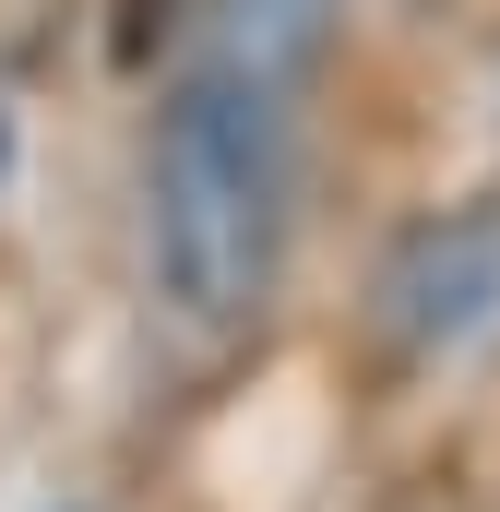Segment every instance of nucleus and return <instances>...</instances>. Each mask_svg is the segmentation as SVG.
I'll return each instance as SVG.
<instances>
[{"label":"nucleus","instance_id":"nucleus-1","mask_svg":"<svg viewBox=\"0 0 500 512\" xmlns=\"http://www.w3.org/2000/svg\"><path fill=\"white\" fill-rule=\"evenodd\" d=\"M286 191H298V84L191 48L155 108V203H143L155 286L191 334H239L274 298Z\"/></svg>","mask_w":500,"mask_h":512},{"label":"nucleus","instance_id":"nucleus-2","mask_svg":"<svg viewBox=\"0 0 500 512\" xmlns=\"http://www.w3.org/2000/svg\"><path fill=\"white\" fill-rule=\"evenodd\" d=\"M381 298H393V334H405V346H453L465 322H489V298H500V227L489 215L417 227L405 262L381 274Z\"/></svg>","mask_w":500,"mask_h":512},{"label":"nucleus","instance_id":"nucleus-3","mask_svg":"<svg viewBox=\"0 0 500 512\" xmlns=\"http://www.w3.org/2000/svg\"><path fill=\"white\" fill-rule=\"evenodd\" d=\"M322 24H334V0H203V48L298 84V96H310V60H322Z\"/></svg>","mask_w":500,"mask_h":512},{"label":"nucleus","instance_id":"nucleus-4","mask_svg":"<svg viewBox=\"0 0 500 512\" xmlns=\"http://www.w3.org/2000/svg\"><path fill=\"white\" fill-rule=\"evenodd\" d=\"M0 155H12V131H0Z\"/></svg>","mask_w":500,"mask_h":512}]
</instances>
